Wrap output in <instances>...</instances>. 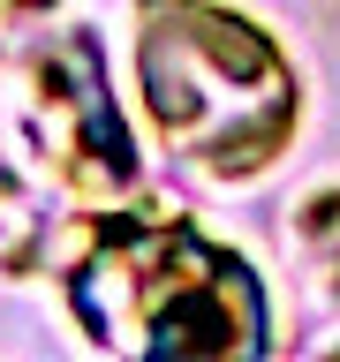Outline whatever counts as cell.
<instances>
[{
	"label": "cell",
	"instance_id": "2",
	"mask_svg": "<svg viewBox=\"0 0 340 362\" xmlns=\"http://www.w3.org/2000/svg\"><path fill=\"white\" fill-rule=\"evenodd\" d=\"M68 325L98 355H257L272 347L265 272L197 219H84L61 272Z\"/></svg>",
	"mask_w": 340,
	"mask_h": 362
},
{
	"label": "cell",
	"instance_id": "1",
	"mask_svg": "<svg viewBox=\"0 0 340 362\" xmlns=\"http://www.w3.org/2000/svg\"><path fill=\"white\" fill-rule=\"evenodd\" d=\"M129 83L152 144L212 189L265 181L302 136V68L234 0H136Z\"/></svg>",
	"mask_w": 340,
	"mask_h": 362
}]
</instances>
